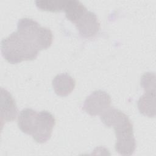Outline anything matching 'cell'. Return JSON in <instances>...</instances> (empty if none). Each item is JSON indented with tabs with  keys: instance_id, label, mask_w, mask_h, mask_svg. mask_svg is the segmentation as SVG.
Masks as SVG:
<instances>
[{
	"instance_id": "4fadbf2b",
	"label": "cell",
	"mask_w": 156,
	"mask_h": 156,
	"mask_svg": "<svg viewBox=\"0 0 156 156\" xmlns=\"http://www.w3.org/2000/svg\"><path fill=\"white\" fill-rule=\"evenodd\" d=\"M68 2V0H37L35 3L40 10L51 12H58L63 11Z\"/></svg>"
},
{
	"instance_id": "8992f818",
	"label": "cell",
	"mask_w": 156,
	"mask_h": 156,
	"mask_svg": "<svg viewBox=\"0 0 156 156\" xmlns=\"http://www.w3.org/2000/svg\"><path fill=\"white\" fill-rule=\"evenodd\" d=\"M18 109L12 94L7 90L1 88V122H10L16 118Z\"/></svg>"
},
{
	"instance_id": "ba28073f",
	"label": "cell",
	"mask_w": 156,
	"mask_h": 156,
	"mask_svg": "<svg viewBox=\"0 0 156 156\" xmlns=\"http://www.w3.org/2000/svg\"><path fill=\"white\" fill-rule=\"evenodd\" d=\"M52 87L55 93L60 96H66L74 90L75 80L67 73L57 74L52 80Z\"/></svg>"
},
{
	"instance_id": "5bb4252c",
	"label": "cell",
	"mask_w": 156,
	"mask_h": 156,
	"mask_svg": "<svg viewBox=\"0 0 156 156\" xmlns=\"http://www.w3.org/2000/svg\"><path fill=\"white\" fill-rule=\"evenodd\" d=\"M155 74L154 73H145L141 77L140 84L144 91L155 90Z\"/></svg>"
},
{
	"instance_id": "277c9868",
	"label": "cell",
	"mask_w": 156,
	"mask_h": 156,
	"mask_svg": "<svg viewBox=\"0 0 156 156\" xmlns=\"http://www.w3.org/2000/svg\"><path fill=\"white\" fill-rule=\"evenodd\" d=\"M111 102V97L107 92L96 90L86 98L82 110L91 116L100 115L110 107Z\"/></svg>"
},
{
	"instance_id": "3957f363",
	"label": "cell",
	"mask_w": 156,
	"mask_h": 156,
	"mask_svg": "<svg viewBox=\"0 0 156 156\" xmlns=\"http://www.w3.org/2000/svg\"><path fill=\"white\" fill-rule=\"evenodd\" d=\"M55 124V119L50 112L46 110L38 112L34 131L32 135L33 139L38 143H46L51 138Z\"/></svg>"
},
{
	"instance_id": "8fae6325",
	"label": "cell",
	"mask_w": 156,
	"mask_h": 156,
	"mask_svg": "<svg viewBox=\"0 0 156 156\" xmlns=\"http://www.w3.org/2000/svg\"><path fill=\"white\" fill-rule=\"evenodd\" d=\"M140 113L149 118L155 116V90L144 91L138 101Z\"/></svg>"
},
{
	"instance_id": "52a82bcc",
	"label": "cell",
	"mask_w": 156,
	"mask_h": 156,
	"mask_svg": "<svg viewBox=\"0 0 156 156\" xmlns=\"http://www.w3.org/2000/svg\"><path fill=\"white\" fill-rule=\"evenodd\" d=\"M116 151L122 155H131L136 149V140L133 132H126L116 135Z\"/></svg>"
},
{
	"instance_id": "5b68a950",
	"label": "cell",
	"mask_w": 156,
	"mask_h": 156,
	"mask_svg": "<svg viewBox=\"0 0 156 156\" xmlns=\"http://www.w3.org/2000/svg\"><path fill=\"white\" fill-rule=\"evenodd\" d=\"M75 25L80 35L85 38L94 37L100 30V23L97 15L88 10L75 23Z\"/></svg>"
},
{
	"instance_id": "30bf717a",
	"label": "cell",
	"mask_w": 156,
	"mask_h": 156,
	"mask_svg": "<svg viewBox=\"0 0 156 156\" xmlns=\"http://www.w3.org/2000/svg\"><path fill=\"white\" fill-rule=\"evenodd\" d=\"M102 122L108 127H115L128 120V116L122 111L110 107L100 115Z\"/></svg>"
},
{
	"instance_id": "6da1fadb",
	"label": "cell",
	"mask_w": 156,
	"mask_h": 156,
	"mask_svg": "<svg viewBox=\"0 0 156 156\" xmlns=\"http://www.w3.org/2000/svg\"><path fill=\"white\" fill-rule=\"evenodd\" d=\"M1 53L10 63L35 59L39 50L35 44L18 32H14L1 41Z\"/></svg>"
},
{
	"instance_id": "9c48e42d",
	"label": "cell",
	"mask_w": 156,
	"mask_h": 156,
	"mask_svg": "<svg viewBox=\"0 0 156 156\" xmlns=\"http://www.w3.org/2000/svg\"><path fill=\"white\" fill-rule=\"evenodd\" d=\"M38 112L34 109L26 108L22 110L18 118V126L24 133L32 135L35 129Z\"/></svg>"
},
{
	"instance_id": "7c38bea8",
	"label": "cell",
	"mask_w": 156,
	"mask_h": 156,
	"mask_svg": "<svg viewBox=\"0 0 156 156\" xmlns=\"http://www.w3.org/2000/svg\"><path fill=\"white\" fill-rule=\"evenodd\" d=\"M63 11L66 18L75 24L84 15L87 9L80 1L68 0Z\"/></svg>"
},
{
	"instance_id": "7a4b0ae2",
	"label": "cell",
	"mask_w": 156,
	"mask_h": 156,
	"mask_svg": "<svg viewBox=\"0 0 156 156\" xmlns=\"http://www.w3.org/2000/svg\"><path fill=\"white\" fill-rule=\"evenodd\" d=\"M17 32L32 41L39 51L49 48L53 41L51 30L46 27H41L35 20L23 18L18 21Z\"/></svg>"
}]
</instances>
